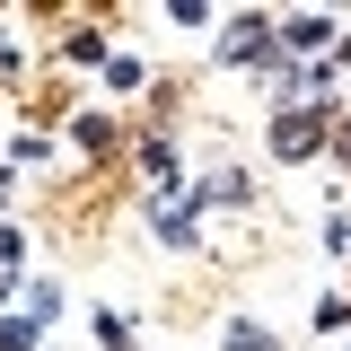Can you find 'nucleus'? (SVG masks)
<instances>
[{
  "instance_id": "obj_1",
  "label": "nucleus",
  "mask_w": 351,
  "mask_h": 351,
  "mask_svg": "<svg viewBox=\"0 0 351 351\" xmlns=\"http://www.w3.org/2000/svg\"><path fill=\"white\" fill-rule=\"evenodd\" d=\"M316 132H325V114H307V106H290V114L272 123V149H281V158H307V149H316Z\"/></svg>"
},
{
  "instance_id": "obj_2",
  "label": "nucleus",
  "mask_w": 351,
  "mask_h": 351,
  "mask_svg": "<svg viewBox=\"0 0 351 351\" xmlns=\"http://www.w3.org/2000/svg\"><path fill=\"white\" fill-rule=\"evenodd\" d=\"M263 44H272V27H263V18H237V27L219 36V53H228V62H263Z\"/></svg>"
},
{
  "instance_id": "obj_3",
  "label": "nucleus",
  "mask_w": 351,
  "mask_h": 351,
  "mask_svg": "<svg viewBox=\"0 0 351 351\" xmlns=\"http://www.w3.org/2000/svg\"><path fill=\"white\" fill-rule=\"evenodd\" d=\"M325 36H334V18H290V36H281V44H290V53H316Z\"/></svg>"
},
{
  "instance_id": "obj_4",
  "label": "nucleus",
  "mask_w": 351,
  "mask_h": 351,
  "mask_svg": "<svg viewBox=\"0 0 351 351\" xmlns=\"http://www.w3.org/2000/svg\"><path fill=\"white\" fill-rule=\"evenodd\" d=\"M36 334H44L36 316H0V351H27V343H36Z\"/></svg>"
},
{
  "instance_id": "obj_5",
  "label": "nucleus",
  "mask_w": 351,
  "mask_h": 351,
  "mask_svg": "<svg viewBox=\"0 0 351 351\" xmlns=\"http://www.w3.org/2000/svg\"><path fill=\"white\" fill-rule=\"evenodd\" d=\"M228 351H272V334H255V325H228Z\"/></svg>"
}]
</instances>
